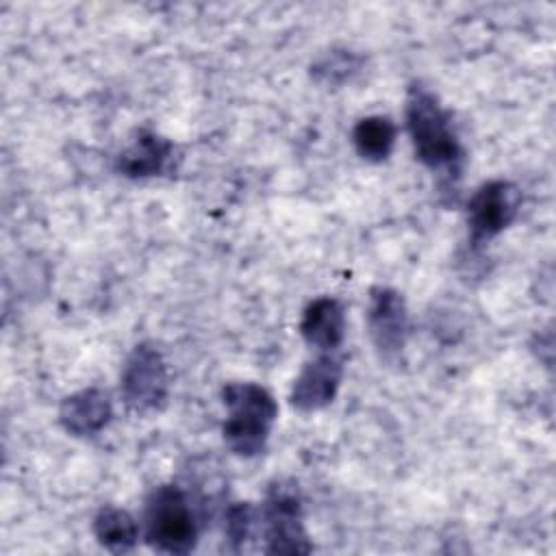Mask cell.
Instances as JSON below:
<instances>
[{
  "instance_id": "cell-9",
  "label": "cell",
  "mask_w": 556,
  "mask_h": 556,
  "mask_svg": "<svg viewBox=\"0 0 556 556\" xmlns=\"http://www.w3.org/2000/svg\"><path fill=\"white\" fill-rule=\"evenodd\" d=\"M113 402L104 389L89 387L67 395L59 406V421L72 437H93L109 426Z\"/></svg>"
},
{
  "instance_id": "cell-13",
  "label": "cell",
  "mask_w": 556,
  "mask_h": 556,
  "mask_svg": "<svg viewBox=\"0 0 556 556\" xmlns=\"http://www.w3.org/2000/svg\"><path fill=\"white\" fill-rule=\"evenodd\" d=\"M397 128L387 115H367L352 128V143L361 159L369 163H380L389 159L395 146Z\"/></svg>"
},
{
  "instance_id": "cell-11",
  "label": "cell",
  "mask_w": 556,
  "mask_h": 556,
  "mask_svg": "<svg viewBox=\"0 0 556 556\" xmlns=\"http://www.w3.org/2000/svg\"><path fill=\"white\" fill-rule=\"evenodd\" d=\"M174 143L152 130H141L132 143L119 152L117 172L126 178H152L167 172Z\"/></svg>"
},
{
  "instance_id": "cell-14",
  "label": "cell",
  "mask_w": 556,
  "mask_h": 556,
  "mask_svg": "<svg viewBox=\"0 0 556 556\" xmlns=\"http://www.w3.org/2000/svg\"><path fill=\"white\" fill-rule=\"evenodd\" d=\"M363 67V56L345 50V48H332L328 52H324L313 65H311V74L315 80L324 83V85H343L348 80H352Z\"/></svg>"
},
{
  "instance_id": "cell-7",
  "label": "cell",
  "mask_w": 556,
  "mask_h": 556,
  "mask_svg": "<svg viewBox=\"0 0 556 556\" xmlns=\"http://www.w3.org/2000/svg\"><path fill=\"white\" fill-rule=\"evenodd\" d=\"M367 328L378 354L387 361L397 358L408 339V311L400 291L374 287L367 306Z\"/></svg>"
},
{
  "instance_id": "cell-6",
  "label": "cell",
  "mask_w": 556,
  "mask_h": 556,
  "mask_svg": "<svg viewBox=\"0 0 556 556\" xmlns=\"http://www.w3.org/2000/svg\"><path fill=\"white\" fill-rule=\"evenodd\" d=\"M521 208V189L504 178L482 182L467 204L471 243H484L506 230Z\"/></svg>"
},
{
  "instance_id": "cell-1",
  "label": "cell",
  "mask_w": 556,
  "mask_h": 556,
  "mask_svg": "<svg viewBox=\"0 0 556 556\" xmlns=\"http://www.w3.org/2000/svg\"><path fill=\"white\" fill-rule=\"evenodd\" d=\"M406 128L415 156L426 167L452 178L460 176L465 150L454 130L452 115L441 106L439 98L421 85H413L408 91Z\"/></svg>"
},
{
  "instance_id": "cell-3",
  "label": "cell",
  "mask_w": 556,
  "mask_h": 556,
  "mask_svg": "<svg viewBox=\"0 0 556 556\" xmlns=\"http://www.w3.org/2000/svg\"><path fill=\"white\" fill-rule=\"evenodd\" d=\"M143 532L148 545L163 554H189L198 545V517L178 484H159L148 493Z\"/></svg>"
},
{
  "instance_id": "cell-4",
  "label": "cell",
  "mask_w": 556,
  "mask_h": 556,
  "mask_svg": "<svg viewBox=\"0 0 556 556\" xmlns=\"http://www.w3.org/2000/svg\"><path fill=\"white\" fill-rule=\"evenodd\" d=\"M258 526L267 554H308L313 543L304 528L302 497L298 484L274 482L258 510Z\"/></svg>"
},
{
  "instance_id": "cell-5",
  "label": "cell",
  "mask_w": 556,
  "mask_h": 556,
  "mask_svg": "<svg viewBox=\"0 0 556 556\" xmlns=\"http://www.w3.org/2000/svg\"><path fill=\"white\" fill-rule=\"evenodd\" d=\"M119 391L126 408L137 415L163 408L169 393V371L163 352L154 343H137L126 356Z\"/></svg>"
},
{
  "instance_id": "cell-15",
  "label": "cell",
  "mask_w": 556,
  "mask_h": 556,
  "mask_svg": "<svg viewBox=\"0 0 556 556\" xmlns=\"http://www.w3.org/2000/svg\"><path fill=\"white\" fill-rule=\"evenodd\" d=\"M258 526V510L250 502H237L226 513V534L230 543L239 549L248 539H252Z\"/></svg>"
},
{
  "instance_id": "cell-12",
  "label": "cell",
  "mask_w": 556,
  "mask_h": 556,
  "mask_svg": "<svg viewBox=\"0 0 556 556\" xmlns=\"http://www.w3.org/2000/svg\"><path fill=\"white\" fill-rule=\"evenodd\" d=\"M141 534L137 519L119 506H102L93 517V536L109 552H130Z\"/></svg>"
},
{
  "instance_id": "cell-8",
  "label": "cell",
  "mask_w": 556,
  "mask_h": 556,
  "mask_svg": "<svg viewBox=\"0 0 556 556\" xmlns=\"http://www.w3.org/2000/svg\"><path fill=\"white\" fill-rule=\"evenodd\" d=\"M343 363L332 352H321L315 361L306 363L291 389V404L302 413H313L328 406L341 387Z\"/></svg>"
},
{
  "instance_id": "cell-10",
  "label": "cell",
  "mask_w": 556,
  "mask_h": 556,
  "mask_svg": "<svg viewBox=\"0 0 556 556\" xmlns=\"http://www.w3.org/2000/svg\"><path fill=\"white\" fill-rule=\"evenodd\" d=\"M302 339L319 350L334 352L345 337V308L337 298L321 295L308 302L300 321Z\"/></svg>"
},
{
  "instance_id": "cell-2",
  "label": "cell",
  "mask_w": 556,
  "mask_h": 556,
  "mask_svg": "<svg viewBox=\"0 0 556 556\" xmlns=\"http://www.w3.org/2000/svg\"><path fill=\"white\" fill-rule=\"evenodd\" d=\"M222 402L228 410L222 426L224 443L237 456H258L278 417L274 395L256 382H228L222 389Z\"/></svg>"
}]
</instances>
